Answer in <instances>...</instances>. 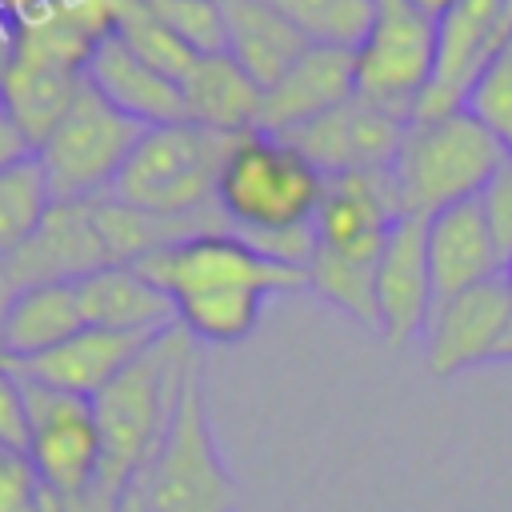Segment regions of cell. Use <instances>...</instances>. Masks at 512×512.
<instances>
[{
    "instance_id": "obj_1",
    "label": "cell",
    "mask_w": 512,
    "mask_h": 512,
    "mask_svg": "<svg viewBox=\"0 0 512 512\" xmlns=\"http://www.w3.org/2000/svg\"><path fill=\"white\" fill-rule=\"evenodd\" d=\"M320 196L324 176L284 136L260 128L232 140L216 180V208L228 232L244 236L248 244L308 228Z\"/></svg>"
},
{
    "instance_id": "obj_2",
    "label": "cell",
    "mask_w": 512,
    "mask_h": 512,
    "mask_svg": "<svg viewBox=\"0 0 512 512\" xmlns=\"http://www.w3.org/2000/svg\"><path fill=\"white\" fill-rule=\"evenodd\" d=\"M132 488L144 512H236L240 484L228 472L212 432L200 352L188 360L172 420Z\"/></svg>"
},
{
    "instance_id": "obj_3",
    "label": "cell",
    "mask_w": 512,
    "mask_h": 512,
    "mask_svg": "<svg viewBox=\"0 0 512 512\" xmlns=\"http://www.w3.org/2000/svg\"><path fill=\"white\" fill-rule=\"evenodd\" d=\"M508 164V148L464 108L412 116L392 160V180L408 216H436L476 200L480 188Z\"/></svg>"
},
{
    "instance_id": "obj_4",
    "label": "cell",
    "mask_w": 512,
    "mask_h": 512,
    "mask_svg": "<svg viewBox=\"0 0 512 512\" xmlns=\"http://www.w3.org/2000/svg\"><path fill=\"white\" fill-rule=\"evenodd\" d=\"M232 140L188 120L144 128L108 196L160 220L220 216L216 180Z\"/></svg>"
},
{
    "instance_id": "obj_5",
    "label": "cell",
    "mask_w": 512,
    "mask_h": 512,
    "mask_svg": "<svg viewBox=\"0 0 512 512\" xmlns=\"http://www.w3.org/2000/svg\"><path fill=\"white\" fill-rule=\"evenodd\" d=\"M144 124L112 108L88 80L80 84L68 112L36 144V164L52 192V204H76L108 196Z\"/></svg>"
},
{
    "instance_id": "obj_6",
    "label": "cell",
    "mask_w": 512,
    "mask_h": 512,
    "mask_svg": "<svg viewBox=\"0 0 512 512\" xmlns=\"http://www.w3.org/2000/svg\"><path fill=\"white\" fill-rule=\"evenodd\" d=\"M168 300L172 308L196 296L232 292V288H260L268 296L304 288V272L276 264L260 248H252L244 236L220 228V232H196L176 244H164L148 252L136 264Z\"/></svg>"
},
{
    "instance_id": "obj_7",
    "label": "cell",
    "mask_w": 512,
    "mask_h": 512,
    "mask_svg": "<svg viewBox=\"0 0 512 512\" xmlns=\"http://www.w3.org/2000/svg\"><path fill=\"white\" fill-rule=\"evenodd\" d=\"M28 408V464L52 504H80L100 476V428L92 400L24 380Z\"/></svg>"
},
{
    "instance_id": "obj_8",
    "label": "cell",
    "mask_w": 512,
    "mask_h": 512,
    "mask_svg": "<svg viewBox=\"0 0 512 512\" xmlns=\"http://www.w3.org/2000/svg\"><path fill=\"white\" fill-rule=\"evenodd\" d=\"M356 56V92L408 108L432 88L436 56H440V20L416 8L412 0H376L372 24L360 40Z\"/></svg>"
},
{
    "instance_id": "obj_9",
    "label": "cell",
    "mask_w": 512,
    "mask_h": 512,
    "mask_svg": "<svg viewBox=\"0 0 512 512\" xmlns=\"http://www.w3.org/2000/svg\"><path fill=\"white\" fill-rule=\"evenodd\" d=\"M412 124L408 108L372 100L352 92L324 116L308 120L304 128L288 132L284 140L328 180V176H360V172H388L404 132Z\"/></svg>"
},
{
    "instance_id": "obj_10",
    "label": "cell",
    "mask_w": 512,
    "mask_h": 512,
    "mask_svg": "<svg viewBox=\"0 0 512 512\" xmlns=\"http://www.w3.org/2000/svg\"><path fill=\"white\" fill-rule=\"evenodd\" d=\"M408 216L388 172H360V176H328L320 208L312 216V236L320 256L352 260V264H376L392 224Z\"/></svg>"
},
{
    "instance_id": "obj_11",
    "label": "cell",
    "mask_w": 512,
    "mask_h": 512,
    "mask_svg": "<svg viewBox=\"0 0 512 512\" xmlns=\"http://www.w3.org/2000/svg\"><path fill=\"white\" fill-rule=\"evenodd\" d=\"M508 324H512V288L504 276L436 300L432 320L424 328L428 372L448 380L468 368L492 364Z\"/></svg>"
},
{
    "instance_id": "obj_12",
    "label": "cell",
    "mask_w": 512,
    "mask_h": 512,
    "mask_svg": "<svg viewBox=\"0 0 512 512\" xmlns=\"http://www.w3.org/2000/svg\"><path fill=\"white\" fill-rule=\"evenodd\" d=\"M424 224L428 216H400L376 260V332L396 352L424 336L436 308Z\"/></svg>"
},
{
    "instance_id": "obj_13",
    "label": "cell",
    "mask_w": 512,
    "mask_h": 512,
    "mask_svg": "<svg viewBox=\"0 0 512 512\" xmlns=\"http://www.w3.org/2000/svg\"><path fill=\"white\" fill-rule=\"evenodd\" d=\"M504 44H512V0H456L440 16L436 76L416 104V116L460 108L468 84Z\"/></svg>"
},
{
    "instance_id": "obj_14",
    "label": "cell",
    "mask_w": 512,
    "mask_h": 512,
    "mask_svg": "<svg viewBox=\"0 0 512 512\" xmlns=\"http://www.w3.org/2000/svg\"><path fill=\"white\" fill-rule=\"evenodd\" d=\"M108 248L96 228L92 200L76 204H52L40 228L8 256L0 260L12 288L32 284H76L96 268H108Z\"/></svg>"
},
{
    "instance_id": "obj_15",
    "label": "cell",
    "mask_w": 512,
    "mask_h": 512,
    "mask_svg": "<svg viewBox=\"0 0 512 512\" xmlns=\"http://www.w3.org/2000/svg\"><path fill=\"white\" fill-rule=\"evenodd\" d=\"M356 92V56L312 44L272 88H264L260 132L288 136Z\"/></svg>"
},
{
    "instance_id": "obj_16",
    "label": "cell",
    "mask_w": 512,
    "mask_h": 512,
    "mask_svg": "<svg viewBox=\"0 0 512 512\" xmlns=\"http://www.w3.org/2000/svg\"><path fill=\"white\" fill-rule=\"evenodd\" d=\"M164 336V332H160ZM156 336H128V332H104V328H80L72 340H64L60 348L24 360V364H8L16 376L36 380L44 388L68 392V396H84L96 400Z\"/></svg>"
},
{
    "instance_id": "obj_17",
    "label": "cell",
    "mask_w": 512,
    "mask_h": 512,
    "mask_svg": "<svg viewBox=\"0 0 512 512\" xmlns=\"http://www.w3.org/2000/svg\"><path fill=\"white\" fill-rule=\"evenodd\" d=\"M84 80L124 116H132L144 128L156 124H176L184 120V100H180V84L168 80L164 72H156L152 64H144L136 52H128L112 28L92 44L88 60H84Z\"/></svg>"
},
{
    "instance_id": "obj_18",
    "label": "cell",
    "mask_w": 512,
    "mask_h": 512,
    "mask_svg": "<svg viewBox=\"0 0 512 512\" xmlns=\"http://www.w3.org/2000/svg\"><path fill=\"white\" fill-rule=\"evenodd\" d=\"M424 240H428V268H432L436 300L456 296L476 284H488V280H500L508 272L476 200H464V204H452V208L428 216Z\"/></svg>"
},
{
    "instance_id": "obj_19",
    "label": "cell",
    "mask_w": 512,
    "mask_h": 512,
    "mask_svg": "<svg viewBox=\"0 0 512 512\" xmlns=\"http://www.w3.org/2000/svg\"><path fill=\"white\" fill-rule=\"evenodd\" d=\"M76 300L88 328L128 332V336H160L176 328L172 300L136 268V264H108L76 280Z\"/></svg>"
},
{
    "instance_id": "obj_20",
    "label": "cell",
    "mask_w": 512,
    "mask_h": 512,
    "mask_svg": "<svg viewBox=\"0 0 512 512\" xmlns=\"http://www.w3.org/2000/svg\"><path fill=\"white\" fill-rule=\"evenodd\" d=\"M180 100H184V120L208 132L244 136L260 128L264 92L228 52L196 56L180 80Z\"/></svg>"
},
{
    "instance_id": "obj_21",
    "label": "cell",
    "mask_w": 512,
    "mask_h": 512,
    "mask_svg": "<svg viewBox=\"0 0 512 512\" xmlns=\"http://www.w3.org/2000/svg\"><path fill=\"white\" fill-rule=\"evenodd\" d=\"M80 84H84V68L36 56L28 48H16L12 60L0 68V104L8 108V116L16 120L32 152L68 112Z\"/></svg>"
},
{
    "instance_id": "obj_22",
    "label": "cell",
    "mask_w": 512,
    "mask_h": 512,
    "mask_svg": "<svg viewBox=\"0 0 512 512\" xmlns=\"http://www.w3.org/2000/svg\"><path fill=\"white\" fill-rule=\"evenodd\" d=\"M84 324L76 284H32L16 288L0 324V360L4 364H24L36 360L64 340H72Z\"/></svg>"
},
{
    "instance_id": "obj_23",
    "label": "cell",
    "mask_w": 512,
    "mask_h": 512,
    "mask_svg": "<svg viewBox=\"0 0 512 512\" xmlns=\"http://www.w3.org/2000/svg\"><path fill=\"white\" fill-rule=\"evenodd\" d=\"M224 52L264 88H272L312 44L264 0H220Z\"/></svg>"
},
{
    "instance_id": "obj_24",
    "label": "cell",
    "mask_w": 512,
    "mask_h": 512,
    "mask_svg": "<svg viewBox=\"0 0 512 512\" xmlns=\"http://www.w3.org/2000/svg\"><path fill=\"white\" fill-rule=\"evenodd\" d=\"M268 292L260 288H232V292H212L176 304V324L196 340V344H240L256 332L264 316Z\"/></svg>"
},
{
    "instance_id": "obj_25",
    "label": "cell",
    "mask_w": 512,
    "mask_h": 512,
    "mask_svg": "<svg viewBox=\"0 0 512 512\" xmlns=\"http://www.w3.org/2000/svg\"><path fill=\"white\" fill-rule=\"evenodd\" d=\"M264 4H272L308 44L344 48V52L360 48L376 8V0H264Z\"/></svg>"
},
{
    "instance_id": "obj_26",
    "label": "cell",
    "mask_w": 512,
    "mask_h": 512,
    "mask_svg": "<svg viewBox=\"0 0 512 512\" xmlns=\"http://www.w3.org/2000/svg\"><path fill=\"white\" fill-rule=\"evenodd\" d=\"M48 208H52V192L44 184L36 156L0 172V260H8L40 228Z\"/></svg>"
},
{
    "instance_id": "obj_27",
    "label": "cell",
    "mask_w": 512,
    "mask_h": 512,
    "mask_svg": "<svg viewBox=\"0 0 512 512\" xmlns=\"http://www.w3.org/2000/svg\"><path fill=\"white\" fill-rule=\"evenodd\" d=\"M304 288H312L320 300H328L356 324L376 328V264H352L312 252L304 268Z\"/></svg>"
},
{
    "instance_id": "obj_28",
    "label": "cell",
    "mask_w": 512,
    "mask_h": 512,
    "mask_svg": "<svg viewBox=\"0 0 512 512\" xmlns=\"http://www.w3.org/2000/svg\"><path fill=\"white\" fill-rule=\"evenodd\" d=\"M468 116H476L512 156V44H504L484 68L480 76L468 84L464 104Z\"/></svg>"
},
{
    "instance_id": "obj_29",
    "label": "cell",
    "mask_w": 512,
    "mask_h": 512,
    "mask_svg": "<svg viewBox=\"0 0 512 512\" xmlns=\"http://www.w3.org/2000/svg\"><path fill=\"white\" fill-rule=\"evenodd\" d=\"M192 56L224 52V8L220 0H140Z\"/></svg>"
},
{
    "instance_id": "obj_30",
    "label": "cell",
    "mask_w": 512,
    "mask_h": 512,
    "mask_svg": "<svg viewBox=\"0 0 512 512\" xmlns=\"http://www.w3.org/2000/svg\"><path fill=\"white\" fill-rule=\"evenodd\" d=\"M476 208H480V216H484V224H488V232H492V240H496V248L504 256V264H512V156L480 188Z\"/></svg>"
},
{
    "instance_id": "obj_31",
    "label": "cell",
    "mask_w": 512,
    "mask_h": 512,
    "mask_svg": "<svg viewBox=\"0 0 512 512\" xmlns=\"http://www.w3.org/2000/svg\"><path fill=\"white\" fill-rule=\"evenodd\" d=\"M0 444L28 452V408H24V388L20 376L0 360Z\"/></svg>"
},
{
    "instance_id": "obj_32",
    "label": "cell",
    "mask_w": 512,
    "mask_h": 512,
    "mask_svg": "<svg viewBox=\"0 0 512 512\" xmlns=\"http://www.w3.org/2000/svg\"><path fill=\"white\" fill-rule=\"evenodd\" d=\"M28 156H32V144L24 140V132L16 128V120L8 116V108L0 104V172L12 168V164H20V160H28Z\"/></svg>"
},
{
    "instance_id": "obj_33",
    "label": "cell",
    "mask_w": 512,
    "mask_h": 512,
    "mask_svg": "<svg viewBox=\"0 0 512 512\" xmlns=\"http://www.w3.org/2000/svg\"><path fill=\"white\" fill-rule=\"evenodd\" d=\"M412 4H416V8H424L428 16H436V20H440V16H444V12H448L456 0H412Z\"/></svg>"
},
{
    "instance_id": "obj_34",
    "label": "cell",
    "mask_w": 512,
    "mask_h": 512,
    "mask_svg": "<svg viewBox=\"0 0 512 512\" xmlns=\"http://www.w3.org/2000/svg\"><path fill=\"white\" fill-rule=\"evenodd\" d=\"M12 284H8V276H4V268H0V324H4V312H8V300H12Z\"/></svg>"
},
{
    "instance_id": "obj_35",
    "label": "cell",
    "mask_w": 512,
    "mask_h": 512,
    "mask_svg": "<svg viewBox=\"0 0 512 512\" xmlns=\"http://www.w3.org/2000/svg\"><path fill=\"white\" fill-rule=\"evenodd\" d=\"M120 512H144V504H140V496H136V488H128V496H124V504H120Z\"/></svg>"
},
{
    "instance_id": "obj_36",
    "label": "cell",
    "mask_w": 512,
    "mask_h": 512,
    "mask_svg": "<svg viewBox=\"0 0 512 512\" xmlns=\"http://www.w3.org/2000/svg\"><path fill=\"white\" fill-rule=\"evenodd\" d=\"M496 360H512V324H508V332H504V344H500Z\"/></svg>"
}]
</instances>
